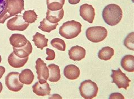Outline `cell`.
Masks as SVG:
<instances>
[{
  "mask_svg": "<svg viewBox=\"0 0 134 99\" xmlns=\"http://www.w3.org/2000/svg\"><path fill=\"white\" fill-rule=\"evenodd\" d=\"M24 8V0H6L5 8L0 14V24H3L10 17L21 13Z\"/></svg>",
  "mask_w": 134,
  "mask_h": 99,
  "instance_id": "obj_1",
  "label": "cell"
},
{
  "mask_svg": "<svg viewBox=\"0 0 134 99\" xmlns=\"http://www.w3.org/2000/svg\"><path fill=\"white\" fill-rule=\"evenodd\" d=\"M102 15L106 24L110 26H115L121 21L123 12L118 5L110 4L104 9Z\"/></svg>",
  "mask_w": 134,
  "mask_h": 99,
  "instance_id": "obj_2",
  "label": "cell"
},
{
  "mask_svg": "<svg viewBox=\"0 0 134 99\" xmlns=\"http://www.w3.org/2000/svg\"><path fill=\"white\" fill-rule=\"evenodd\" d=\"M82 25L79 22L75 20L68 21L59 27V33L61 37L67 39H72L78 36L82 31Z\"/></svg>",
  "mask_w": 134,
  "mask_h": 99,
  "instance_id": "obj_3",
  "label": "cell"
},
{
  "mask_svg": "<svg viewBox=\"0 0 134 99\" xmlns=\"http://www.w3.org/2000/svg\"><path fill=\"white\" fill-rule=\"evenodd\" d=\"M79 89L81 96L86 99L94 98L98 91L96 83L90 80H85L81 83Z\"/></svg>",
  "mask_w": 134,
  "mask_h": 99,
  "instance_id": "obj_4",
  "label": "cell"
},
{
  "mask_svg": "<svg viewBox=\"0 0 134 99\" xmlns=\"http://www.w3.org/2000/svg\"><path fill=\"white\" fill-rule=\"evenodd\" d=\"M86 34L88 40L93 43H98L107 38L108 31L103 26H92L88 28Z\"/></svg>",
  "mask_w": 134,
  "mask_h": 99,
  "instance_id": "obj_5",
  "label": "cell"
},
{
  "mask_svg": "<svg viewBox=\"0 0 134 99\" xmlns=\"http://www.w3.org/2000/svg\"><path fill=\"white\" fill-rule=\"evenodd\" d=\"M19 75V72H11L6 76L5 84L10 91L18 92L22 90L23 87V83L20 82Z\"/></svg>",
  "mask_w": 134,
  "mask_h": 99,
  "instance_id": "obj_6",
  "label": "cell"
},
{
  "mask_svg": "<svg viewBox=\"0 0 134 99\" xmlns=\"http://www.w3.org/2000/svg\"><path fill=\"white\" fill-rule=\"evenodd\" d=\"M112 74L111 77L113 79L112 83H114L117 86L118 88H124L127 89L129 87V83L131 82L129 78L126 76V74L123 73L121 69L118 68L117 70H111Z\"/></svg>",
  "mask_w": 134,
  "mask_h": 99,
  "instance_id": "obj_7",
  "label": "cell"
},
{
  "mask_svg": "<svg viewBox=\"0 0 134 99\" xmlns=\"http://www.w3.org/2000/svg\"><path fill=\"white\" fill-rule=\"evenodd\" d=\"M6 26L10 30L23 31L29 27V23L24 22L23 16L16 15L8 21Z\"/></svg>",
  "mask_w": 134,
  "mask_h": 99,
  "instance_id": "obj_8",
  "label": "cell"
},
{
  "mask_svg": "<svg viewBox=\"0 0 134 99\" xmlns=\"http://www.w3.org/2000/svg\"><path fill=\"white\" fill-rule=\"evenodd\" d=\"M38 82L43 84L47 82L49 76V69L47 64L41 58H38L36 61V66Z\"/></svg>",
  "mask_w": 134,
  "mask_h": 99,
  "instance_id": "obj_9",
  "label": "cell"
},
{
  "mask_svg": "<svg viewBox=\"0 0 134 99\" xmlns=\"http://www.w3.org/2000/svg\"><path fill=\"white\" fill-rule=\"evenodd\" d=\"M79 13L83 20L90 24L93 23L95 17V10L92 6L87 3L82 5L80 7Z\"/></svg>",
  "mask_w": 134,
  "mask_h": 99,
  "instance_id": "obj_10",
  "label": "cell"
},
{
  "mask_svg": "<svg viewBox=\"0 0 134 99\" xmlns=\"http://www.w3.org/2000/svg\"><path fill=\"white\" fill-rule=\"evenodd\" d=\"M86 51L84 48L78 45L74 46L69 51L70 58L74 61H80L85 58Z\"/></svg>",
  "mask_w": 134,
  "mask_h": 99,
  "instance_id": "obj_11",
  "label": "cell"
},
{
  "mask_svg": "<svg viewBox=\"0 0 134 99\" xmlns=\"http://www.w3.org/2000/svg\"><path fill=\"white\" fill-rule=\"evenodd\" d=\"M32 89L34 93L40 96L49 95L51 93V87L47 82L43 84L37 82L33 85Z\"/></svg>",
  "mask_w": 134,
  "mask_h": 99,
  "instance_id": "obj_12",
  "label": "cell"
},
{
  "mask_svg": "<svg viewBox=\"0 0 134 99\" xmlns=\"http://www.w3.org/2000/svg\"><path fill=\"white\" fill-rule=\"evenodd\" d=\"M63 74L66 79L74 80L79 78L80 76V69L74 65H69L65 67Z\"/></svg>",
  "mask_w": 134,
  "mask_h": 99,
  "instance_id": "obj_13",
  "label": "cell"
},
{
  "mask_svg": "<svg viewBox=\"0 0 134 99\" xmlns=\"http://www.w3.org/2000/svg\"><path fill=\"white\" fill-rule=\"evenodd\" d=\"M28 60L29 56L26 58H19L13 52L9 56L8 63L13 68H21L26 64Z\"/></svg>",
  "mask_w": 134,
  "mask_h": 99,
  "instance_id": "obj_14",
  "label": "cell"
},
{
  "mask_svg": "<svg viewBox=\"0 0 134 99\" xmlns=\"http://www.w3.org/2000/svg\"><path fill=\"white\" fill-rule=\"evenodd\" d=\"M32 52V46L30 41L28 40L27 43L21 48L13 47V53L19 58H26Z\"/></svg>",
  "mask_w": 134,
  "mask_h": 99,
  "instance_id": "obj_15",
  "label": "cell"
},
{
  "mask_svg": "<svg viewBox=\"0 0 134 99\" xmlns=\"http://www.w3.org/2000/svg\"><path fill=\"white\" fill-rule=\"evenodd\" d=\"M10 43L14 48H21L25 45L28 40L24 35L20 34H13L10 38Z\"/></svg>",
  "mask_w": 134,
  "mask_h": 99,
  "instance_id": "obj_16",
  "label": "cell"
},
{
  "mask_svg": "<svg viewBox=\"0 0 134 99\" xmlns=\"http://www.w3.org/2000/svg\"><path fill=\"white\" fill-rule=\"evenodd\" d=\"M64 16V11L61 9L57 11H51L48 9L46 16V19L52 23H58L61 21Z\"/></svg>",
  "mask_w": 134,
  "mask_h": 99,
  "instance_id": "obj_17",
  "label": "cell"
},
{
  "mask_svg": "<svg viewBox=\"0 0 134 99\" xmlns=\"http://www.w3.org/2000/svg\"><path fill=\"white\" fill-rule=\"evenodd\" d=\"M49 69V81L52 82H56L61 79V73L58 66L54 64H51L48 66Z\"/></svg>",
  "mask_w": 134,
  "mask_h": 99,
  "instance_id": "obj_18",
  "label": "cell"
},
{
  "mask_svg": "<svg viewBox=\"0 0 134 99\" xmlns=\"http://www.w3.org/2000/svg\"><path fill=\"white\" fill-rule=\"evenodd\" d=\"M19 80L23 84L30 85L34 80V75L32 71L30 69H25L19 73Z\"/></svg>",
  "mask_w": 134,
  "mask_h": 99,
  "instance_id": "obj_19",
  "label": "cell"
},
{
  "mask_svg": "<svg viewBox=\"0 0 134 99\" xmlns=\"http://www.w3.org/2000/svg\"><path fill=\"white\" fill-rule=\"evenodd\" d=\"M121 66L127 72H133L134 71V56L126 55L121 61Z\"/></svg>",
  "mask_w": 134,
  "mask_h": 99,
  "instance_id": "obj_20",
  "label": "cell"
},
{
  "mask_svg": "<svg viewBox=\"0 0 134 99\" xmlns=\"http://www.w3.org/2000/svg\"><path fill=\"white\" fill-rule=\"evenodd\" d=\"M32 41L34 42L36 47L38 49H40L41 50H43L44 47L48 46V39L45 38L44 35L38 32L33 36Z\"/></svg>",
  "mask_w": 134,
  "mask_h": 99,
  "instance_id": "obj_21",
  "label": "cell"
},
{
  "mask_svg": "<svg viewBox=\"0 0 134 99\" xmlns=\"http://www.w3.org/2000/svg\"><path fill=\"white\" fill-rule=\"evenodd\" d=\"M114 51L112 48L105 47L100 49L98 52V56L101 60L108 61L112 58V56L114 55Z\"/></svg>",
  "mask_w": 134,
  "mask_h": 99,
  "instance_id": "obj_22",
  "label": "cell"
},
{
  "mask_svg": "<svg viewBox=\"0 0 134 99\" xmlns=\"http://www.w3.org/2000/svg\"><path fill=\"white\" fill-rule=\"evenodd\" d=\"M65 2V0H47V8L51 11H57L62 9Z\"/></svg>",
  "mask_w": 134,
  "mask_h": 99,
  "instance_id": "obj_23",
  "label": "cell"
},
{
  "mask_svg": "<svg viewBox=\"0 0 134 99\" xmlns=\"http://www.w3.org/2000/svg\"><path fill=\"white\" fill-rule=\"evenodd\" d=\"M40 23V25L38 26V28L41 30L47 33H51L52 30L55 29L58 25V23L53 24L49 22L46 19H43V20Z\"/></svg>",
  "mask_w": 134,
  "mask_h": 99,
  "instance_id": "obj_24",
  "label": "cell"
},
{
  "mask_svg": "<svg viewBox=\"0 0 134 99\" xmlns=\"http://www.w3.org/2000/svg\"><path fill=\"white\" fill-rule=\"evenodd\" d=\"M23 18L25 22L32 24L37 20V15L34 10H28L23 13Z\"/></svg>",
  "mask_w": 134,
  "mask_h": 99,
  "instance_id": "obj_25",
  "label": "cell"
},
{
  "mask_svg": "<svg viewBox=\"0 0 134 99\" xmlns=\"http://www.w3.org/2000/svg\"><path fill=\"white\" fill-rule=\"evenodd\" d=\"M51 44L53 47L59 51H65L66 49V43L64 40L59 38H54L51 40Z\"/></svg>",
  "mask_w": 134,
  "mask_h": 99,
  "instance_id": "obj_26",
  "label": "cell"
},
{
  "mask_svg": "<svg viewBox=\"0 0 134 99\" xmlns=\"http://www.w3.org/2000/svg\"><path fill=\"white\" fill-rule=\"evenodd\" d=\"M124 45L125 47L130 50H134V33H130L124 40Z\"/></svg>",
  "mask_w": 134,
  "mask_h": 99,
  "instance_id": "obj_27",
  "label": "cell"
},
{
  "mask_svg": "<svg viewBox=\"0 0 134 99\" xmlns=\"http://www.w3.org/2000/svg\"><path fill=\"white\" fill-rule=\"evenodd\" d=\"M46 54H47L48 56L46 58V60L47 61H53L54 60L55 57V52L52 50V49L47 48L46 49Z\"/></svg>",
  "mask_w": 134,
  "mask_h": 99,
  "instance_id": "obj_28",
  "label": "cell"
},
{
  "mask_svg": "<svg viewBox=\"0 0 134 99\" xmlns=\"http://www.w3.org/2000/svg\"><path fill=\"white\" fill-rule=\"evenodd\" d=\"M109 98H122L124 99L125 97L123 95L120 94V93H113L111 94L110 96H109Z\"/></svg>",
  "mask_w": 134,
  "mask_h": 99,
  "instance_id": "obj_29",
  "label": "cell"
},
{
  "mask_svg": "<svg viewBox=\"0 0 134 99\" xmlns=\"http://www.w3.org/2000/svg\"><path fill=\"white\" fill-rule=\"evenodd\" d=\"M6 5V0H0V14H1L5 9Z\"/></svg>",
  "mask_w": 134,
  "mask_h": 99,
  "instance_id": "obj_30",
  "label": "cell"
},
{
  "mask_svg": "<svg viewBox=\"0 0 134 99\" xmlns=\"http://www.w3.org/2000/svg\"><path fill=\"white\" fill-rule=\"evenodd\" d=\"M6 71V69L3 66H0V79H1L3 74L5 73Z\"/></svg>",
  "mask_w": 134,
  "mask_h": 99,
  "instance_id": "obj_31",
  "label": "cell"
},
{
  "mask_svg": "<svg viewBox=\"0 0 134 99\" xmlns=\"http://www.w3.org/2000/svg\"><path fill=\"white\" fill-rule=\"evenodd\" d=\"M69 3L71 5H76L77 3H78L80 0H68Z\"/></svg>",
  "mask_w": 134,
  "mask_h": 99,
  "instance_id": "obj_32",
  "label": "cell"
},
{
  "mask_svg": "<svg viewBox=\"0 0 134 99\" xmlns=\"http://www.w3.org/2000/svg\"><path fill=\"white\" fill-rule=\"evenodd\" d=\"M2 88H3V86H2V83L0 82V93H1V91L2 90Z\"/></svg>",
  "mask_w": 134,
  "mask_h": 99,
  "instance_id": "obj_33",
  "label": "cell"
},
{
  "mask_svg": "<svg viewBox=\"0 0 134 99\" xmlns=\"http://www.w3.org/2000/svg\"><path fill=\"white\" fill-rule=\"evenodd\" d=\"M1 61H2V58H1V55H0V63L1 62Z\"/></svg>",
  "mask_w": 134,
  "mask_h": 99,
  "instance_id": "obj_34",
  "label": "cell"
}]
</instances>
